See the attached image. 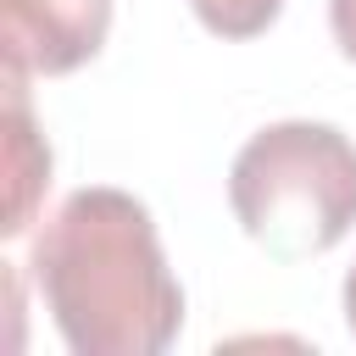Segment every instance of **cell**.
I'll use <instances>...</instances> for the list:
<instances>
[{
  "mask_svg": "<svg viewBox=\"0 0 356 356\" xmlns=\"http://www.w3.org/2000/svg\"><path fill=\"white\" fill-rule=\"evenodd\" d=\"M33 284L72 356H161L184 328V289L128 189L67 195L33 239Z\"/></svg>",
  "mask_w": 356,
  "mask_h": 356,
  "instance_id": "6da1fadb",
  "label": "cell"
},
{
  "mask_svg": "<svg viewBox=\"0 0 356 356\" xmlns=\"http://www.w3.org/2000/svg\"><path fill=\"white\" fill-rule=\"evenodd\" d=\"M345 328L356 334V267L345 273Z\"/></svg>",
  "mask_w": 356,
  "mask_h": 356,
  "instance_id": "52a82bcc",
  "label": "cell"
},
{
  "mask_svg": "<svg viewBox=\"0 0 356 356\" xmlns=\"http://www.w3.org/2000/svg\"><path fill=\"white\" fill-rule=\"evenodd\" d=\"M328 22H334V44L345 50V61H356V0H328Z\"/></svg>",
  "mask_w": 356,
  "mask_h": 356,
  "instance_id": "8992f818",
  "label": "cell"
},
{
  "mask_svg": "<svg viewBox=\"0 0 356 356\" xmlns=\"http://www.w3.org/2000/svg\"><path fill=\"white\" fill-rule=\"evenodd\" d=\"M22 83L28 72L22 67H6V178H11V195H6V234H22L33 222V206L50 184V145L39 139L33 117H28V100H22Z\"/></svg>",
  "mask_w": 356,
  "mask_h": 356,
  "instance_id": "277c9868",
  "label": "cell"
},
{
  "mask_svg": "<svg viewBox=\"0 0 356 356\" xmlns=\"http://www.w3.org/2000/svg\"><path fill=\"white\" fill-rule=\"evenodd\" d=\"M195 17L217 33V39H256L278 22L284 0H189Z\"/></svg>",
  "mask_w": 356,
  "mask_h": 356,
  "instance_id": "5b68a950",
  "label": "cell"
},
{
  "mask_svg": "<svg viewBox=\"0 0 356 356\" xmlns=\"http://www.w3.org/2000/svg\"><path fill=\"white\" fill-rule=\"evenodd\" d=\"M228 206L267 256H323L356 222V145L334 122H273L234 156Z\"/></svg>",
  "mask_w": 356,
  "mask_h": 356,
  "instance_id": "7a4b0ae2",
  "label": "cell"
},
{
  "mask_svg": "<svg viewBox=\"0 0 356 356\" xmlns=\"http://www.w3.org/2000/svg\"><path fill=\"white\" fill-rule=\"evenodd\" d=\"M6 67L28 78H61L100 56L111 28V0H0Z\"/></svg>",
  "mask_w": 356,
  "mask_h": 356,
  "instance_id": "3957f363",
  "label": "cell"
}]
</instances>
